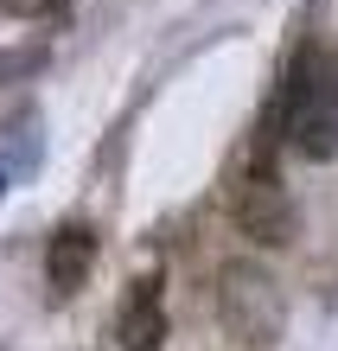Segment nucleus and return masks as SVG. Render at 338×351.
Returning a JSON list of instances; mask_svg holds the SVG:
<instances>
[{"mask_svg": "<svg viewBox=\"0 0 338 351\" xmlns=\"http://www.w3.org/2000/svg\"><path fill=\"white\" fill-rule=\"evenodd\" d=\"M268 128L306 160L338 154V51L319 32H300L287 45L281 77H274V102H268Z\"/></svg>", "mask_w": 338, "mask_h": 351, "instance_id": "nucleus-1", "label": "nucleus"}, {"mask_svg": "<svg viewBox=\"0 0 338 351\" xmlns=\"http://www.w3.org/2000/svg\"><path fill=\"white\" fill-rule=\"evenodd\" d=\"M274 134L262 121L256 147L243 154V167L230 173V217H237V230L249 243H262V250H287L293 237H300V204H293V192L281 185V173H274Z\"/></svg>", "mask_w": 338, "mask_h": 351, "instance_id": "nucleus-2", "label": "nucleus"}, {"mask_svg": "<svg viewBox=\"0 0 338 351\" xmlns=\"http://www.w3.org/2000/svg\"><path fill=\"white\" fill-rule=\"evenodd\" d=\"M210 306H217V326L243 351H268L287 332V294L262 262H224L210 275Z\"/></svg>", "mask_w": 338, "mask_h": 351, "instance_id": "nucleus-3", "label": "nucleus"}, {"mask_svg": "<svg viewBox=\"0 0 338 351\" xmlns=\"http://www.w3.org/2000/svg\"><path fill=\"white\" fill-rule=\"evenodd\" d=\"M90 268H96V237H90V223H64V230L51 237V250H45V275L58 294H83L90 287Z\"/></svg>", "mask_w": 338, "mask_h": 351, "instance_id": "nucleus-4", "label": "nucleus"}, {"mask_svg": "<svg viewBox=\"0 0 338 351\" xmlns=\"http://www.w3.org/2000/svg\"><path fill=\"white\" fill-rule=\"evenodd\" d=\"M121 351H166V306L160 287L141 281L128 294V313H121Z\"/></svg>", "mask_w": 338, "mask_h": 351, "instance_id": "nucleus-5", "label": "nucleus"}, {"mask_svg": "<svg viewBox=\"0 0 338 351\" xmlns=\"http://www.w3.org/2000/svg\"><path fill=\"white\" fill-rule=\"evenodd\" d=\"M58 7H64V0H0V13H7V19H51Z\"/></svg>", "mask_w": 338, "mask_h": 351, "instance_id": "nucleus-6", "label": "nucleus"}]
</instances>
